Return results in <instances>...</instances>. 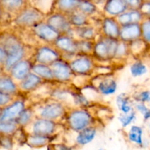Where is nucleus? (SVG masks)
<instances>
[{"label": "nucleus", "mask_w": 150, "mask_h": 150, "mask_svg": "<svg viewBox=\"0 0 150 150\" xmlns=\"http://www.w3.org/2000/svg\"><path fill=\"white\" fill-rule=\"evenodd\" d=\"M64 122L69 130L76 133L95 125V117L88 108H70Z\"/></svg>", "instance_id": "obj_1"}, {"label": "nucleus", "mask_w": 150, "mask_h": 150, "mask_svg": "<svg viewBox=\"0 0 150 150\" xmlns=\"http://www.w3.org/2000/svg\"><path fill=\"white\" fill-rule=\"evenodd\" d=\"M70 108L63 103L49 98L40 103L35 110L36 117L60 123L64 121Z\"/></svg>", "instance_id": "obj_2"}, {"label": "nucleus", "mask_w": 150, "mask_h": 150, "mask_svg": "<svg viewBox=\"0 0 150 150\" xmlns=\"http://www.w3.org/2000/svg\"><path fill=\"white\" fill-rule=\"evenodd\" d=\"M1 47L5 50L7 58L4 64L6 69L10 70L13 66L26 59V48L16 37L7 35L2 39Z\"/></svg>", "instance_id": "obj_3"}, {"label": "nucleus", "mask_w": 150, "mask_h": 150, "mask_svg": "<svg viewBox=\"0 0 150 150\" xmlns=\"http://www.w3.org/2000/svg\"><path fill=\"white\" fill-rule=\"evenodd\" d=\"M120 40L111 39L100 35L95 41L92 57L97 62H111L115 58Z\"/></svg>", "instance_id": "obj_4"}, {"label": "nucleus", "mask_w": 150, "mask_h": 150, "mask_svg": "<svg viewBox=\"0 0 150 150\" xmlns=\"http://www.w3.org/2000/svg\"><path fill=\"white\" fill-rule=\"evenodd\" d=\"M75 76L89 77L94 74L98 62L92 56L78 55L68 61Z\"/></svg>", "instance_id": "obj_5"}, {"label": "nucleus", "mask_w": 150, "mask_h": 150, "mask_svg": "<svg viewBox=\"0 0 150 150\" xmlns=\"http://www.w3.org/2000/svg\"><path fill=\"white\" fill-rule=\"evenodd\" d=\"M63 59L61 53L53 45L39 44L32 53V59L34 63L51 66L56 62Z\"/></svg>", "instance_id": "obj_6"}, {"label": "nucleus", "mask_w": 150, "mask_h": 150, "mask_svg": "<svg viewBox=\"0 0 150 150\" xmlns=\"http://www.w3.org/2000/svg\"><path fill=\"white\" fill-rule=\"evenodd\" d=\"M60 123L36 117L30 125L25 128L27 134L54 137L59 130Z\"/></svg>", "instance_id": "obj_7"}, {"label": "nucleus", "mask_w": 150, "mask_h": 150, "mask_svg": "<svg viewBox=\"0 0 150 150\" xmlns=\"http://www.w3.org/2000/svg\"><path fill=\"white\" fill-rule=\"evenodd\" d=\"M31 32L35 39L40 42V44L48 45H54L57 38L61 35L54 28L48 25L45 21L35 25L31 29Z\"/></svg>", "instance_id": "obj_8"}, {"label": "nucleus", "mask_w": 150, "mask_h": 150, "mask_svg": "<svg viewBox=\"0 0 150 150\" xmlns=\"http://www.w3.org/2000/svg\"><path fill=\"white\" fill-rule=\"evenodd\" d=\"M54 74L55 83L59 84H68L73 81L75 77L68 61L61 59L51 65Z\"/></svg>", "instance_id": "obj_9"}, {"label": "nucleus", "mask_w": 150, "mask_h": 150, "mask_svg": "<svg viewBox=\"0 0 150 150\" xmlns=\"http://www.w3.org/2000/svg\"><path fill=\"white\" fill-rule=\"evenodd\" d=\"M53 45L61 53L64 59H66L67 57L71 59L75 56L78 55L77 39L73 36L60 35Z\"/></svg>", "instance_id": "obj_10"}, {"label": "nucleus", "mask_w": 150, "mask_h": 150, "mask_svg": "<svg viewBox=\"0 0 150 150\" xmlns=\"http://www.w3.org/2000/svg\"><path fill=\"white\" fill-rule=\"evenodd\" d=\"M45 22L61 35L74 37V28L70 24L68 16L66 15L60 13H54L47 18Z\"/></svg>", "instance_id": "obj_11"}, {"label": "nucleus", "mask_w": 150, "mask_h": 150, "mask_svg": "<svg viewBox=\"0 0 150 150\" xmlns=\"http://www.w3.org/2000/svg\"><path fill=\"white\" fill-rule=\"evenodd\" d=\"M44 21L43 14L35 8H29L21 12L16 18V24L21 27L32 29L35 25Z\"/></svg>", "instance_id": "obj_12"}, {"label": "nucleus", "mask_w": 150, "mask_h": 150, "mask_svg": "<svg viewBox=\"0 0 150 150\" xmlns=\"http://www.w3.org/2000/svg\"><path fill=\"white\" fill-rule=\"evenodd\" d=\"M26 106L23 100H16L1 111L0 122H16Z\"/></svg>", "instance_id": "obj_13"}, {"label": "nucleus", "mask_w": 150, "mask_h": 150, "mask_svg": "<svg viewBox=\"0 0 150 150\" xmlns=\"http://www.w3.org/2000/svg\"><path fill=\"white\" fill-rule=\"evenodd\" d=\"M121 26L116 18L106 16L101 22L100 32V35L111 39H120Z\"/></svg>", "instance_id": "obj_14"}, {"label": "nucleus", "mask_w": 150, "mask_h": 150, "mask_svg": "<svg viewBox=\"0 0 150 150\" xmlns=\"http://www.w3.org/2000/svg\"><path fill=\"white\" fill-rule=\"evenodd\" d=\"M100 79L98 82L94 85L98 93L103 96H110L117 92L118 89V83L117 80L113 76L104 75L98 76Z\"/></svg>", "instance_id": "obj_15"}, {"label": "nucleus", "mask_w": 150, "mask_h": 150, "mask_svg": "<svg viewBox=\"0 0 150 150\" xmlns=\"http://www.w3.org/2000/svg\"><path fill=\"white\" fill-rule=\"evenodd\" d=\"M142 38V27L141 23L122 26L120 29V40L126 43H130Z\"/></svg>", "instance_id": "obj_16"}, {"label": "nucleus", "mask_w": 150, "mask_h": 150, "mask_svg": "<svg viewBox=\"0 0 150 150\" xmlns=\"http://www.w3.org/2000/svg\"><path fill=\"white\" fill-rule=\"evenodd\" d=\"M34 62L32 59L26 58L13 66L10 70L12 77L20 83L28 75L32 73V67Z\"/></svg>", "instance_id": "obj_17"}, {"label": "nucleus", "mask_w": 150, "mask_h": 150, "mask_svg": "<svg viewBox=\"0 0 150 150\" xmlns=\"http://www.w3.org/2000/svg\"><path fill=\"white\" fill-rule=\"evenodd\" d=\"M45 83L42 79L32 72L18 83V87L23 92H34Z\"/></svg>", "instance_id": "obj_18"}, {"label": "nucleus", "mask_w": 150, "mask_h": 150, "mask_svg": "<svg viewBox=\"0 0 150 150\" xmlns=\"http://www.w3.org/2000/svg\"><path fill=\"white\" fill-rule=\"evenodd\" d=\"M97 134H98L97 126H90L77 133L75 139V144L77 146H81V147L86 146L95 140Z\"/></svg>", "instance_id": "obj_19"}, {"label": "nucleus", "mask_w": 150, "mask_h": 150, "mask_svg": "<svg viewBox=\"0 0 150 150\" xmlns=\"http://www.w3.org/2000/svg\"><path fill=\"white\" fill-rule=\"evenodd\" d=\"M128 10L124 0H107L104 6V11L109 17L117 18Z\"/></svg>", "instance_id": "obj_20"}, {"label": "nucleus", "mask_w": 150, "mask_h": 150, "mask_svg": "<svg viewBox=\"0 0 150 150\" xmlns=\"http://www.w3.org/2000/svg\"><path fill=\"white\" fill-rule=\"evenodd\" d=\"M116 18L122 26L133 23H141L144 17L139 10H127Z\"/></svg>", "instance_id": "obj_21"}, {"label": "nucleus", "mask_w": 150, "mask_h": 150, "mask_svg": "<svg viewBox=\"0 0 150 150\" xmlns=\"http://www.w3.org/2000/svg\"><path fill=\"white\" fill-rule=\"evenodd\" d=\"M100 35V29H98L92 24L74 29V38L76 39L95 41Z\"/></svg>", "instance_id": "obj_22"}, {"label": "nucleus", "mask_w": 150, "mask_h": 150, "mask_svg": "<svg viewBox=\"0 0 150 150\" xmlns=\"http://www.w3.org/2000/svg\"><path fill=\"white\" fill-rule=\"evenodd\" d=\"M32 72L38 76H39L45 82L55 83L54 74H53L51 66L34 63L32 67Z\"/></svg>", "instance_id": "obj_23"}, {"label": "nucleus", "mask_w": 150, "mask_h": 150, "mask_svg": "<svg viewBox=\"0 0 150 150\" xmlns=\"http://www.w3.org/2000/svg\"><path fill=\"white\" fill-rule=\"evenodd\" d=\"M53 139L54 137L27 134L26 142L29 147L33 149H41L53 143Z\"/></svg>", "instance_id": "obj_24"}, {"label": "nucleus", "mask_w": 150, "mask_h": 150, "mask_svg": "<svg viewBox=\"0 0 150 150\" xmlns=\"http://www.w3.org/2000/svg\"><path fill=\"white\" fill-rule=\"evenodd\" d=\"M127 139L129 142L139 147H143L144 144V130L141 126L133 125L130 126L127 133Z\"/></svg>", "instance_id": "obj_25"}, {"label": "nucleus", "mask_w": 150, "mask_h": 150, "mask_svg": "<svg viewBox=\"0 0 150 150\" xmlns=\"http://www.w3.org/2000/svg\"><path fill=\"white\" fill-rule=\"evenodd\" d=\"M36 117L35 107L26 106V108L21 112L16 120V123L19 127L25 129L30 125Z\"/></svg>", "instance_id": "obj_26"}, {"label": "nucleus", "mask_w": 150, "mask_h": 150, "mask_svg": "<svg viewBox=\"0 0 150 150\" xmlns=\"http://www.w3.org/2000/svg\"><path fill=\"white\" fill-rule=\"evenodd\" d=\"M116 103L121 114H130L135 110L131 98L126 93H121L117 95L116 98Z\"/></svg>", "instance_id": "obj_27"}, {"label": "nucleus", "mask_w": 150, "mask_h": 150, "mask_svg": "<svg viewBox=\"0 0 150 150\" xmlns=\"http://www.w3.org/2000/svg\"><path fill=\"white\" fill-rule=\"evenodd\" d=\"M79 2L80 0H58L57 2L58 13L68 16L78 10Z\"/></svg>", "instance_id": "obj_28"}, {"label": "nucleus", "mask_w": 150, "mask_h": 150, "mask_svg": "<svg viewBox=\"0 0 150 150\" xmlns=\"http://www.w3.org/2000/svg\"><path fill=\"white\" fill-rule=\"evenodd\" d=\"M68 18L70 24L74 29L91 25L89 17L78 10L75 11L74 13L69 15Z\"/></svg>", "instance_id": "obj_29"}, {"label": "nucleus", "mask_w": 150, "mask_h": 150, "mask_svg": "<svg viewBox=\"0 0 150 150\" xmlns=\"http://www.w3.org/2000/svg\"><path fill=\"white\" fill-rule=\"evenodd\" d=\"M18 86L10 78L0 79V92L8 95H16L18 91Z\"/></svg>", "instance_id": "obj_30"}, {"label": "nucleus", "mask_w": 150, "mask_h": 150, "mask_svg": "<svg viewBox=\"0 0 150 150\" xmlns=\"http://www.w3.org/2000/svg\"><path fill=\"white\" fill-rule=\"evenodd\" d=\"M71 95L75 108H88L91 105L90 100L82 92L71 91Z\"/></svg>", "instance_id": "obj_31"}, {"label": "nucleus", "mask_w": 150, "mask_h": 150, "mask_svg": "<svg viewBox=\"0 0 150 150\" xmlns=\"http://www.w3.org/2000/svg\"><path fill=\"white\" fill-rule=\"evenodd\" d=\"M95 41L77 39L78 54L92 56Z\"/></svg>", "instance_id": "obj_32"}, {"label": "nucleus", "mask_w": 150, "mask_h": 150, "mask_svg": "<svg viewBox=\"0 0 150 150\" xmlns=\"http://www.w3.org/2000/svg\"><path fill=\"white\" fill-rule=\"evenodd\" d=\"M130 72L133 77L138 78L144 76L146 73H147L148 68L143 62L137 60L131 64L130 67Z\"/></svg>", "instance_id": "obj_33"}, {"label": "nucleus", "mask_w": 150, "mask_h": 150, "mask_svg": "<svg viewBox=\"0 0 150 150\" xmlns=\"http://www.w3.org/2000/svg\"><path fill=\"white\" fill-rule=\"evenodd\" d=\"M130 55V47L129 44L126 42H122V41H119L118 46H117V51H116L115 58L114 61H122L125 59H127Z\"/></svg>", "instance_id": "obj_34"}, {"label": "nucleus", "mask_w": 150, "mask_h": 150, "mask_svg": "<svg viewBox=\"0 0 150 150\" xmlns=\"http://www.w3.org/2000/svg\"><path fill=\"white\" fill-rule=\"evenodd\" d=\"M78 10L89 17L90 16L96 13L97 7L90 1H80Z\"/></svg>", "instance_id": "obj_35"}, {"label": "nucleus", "mask_w": 150, "mask_h": 150, "mask_svg": "<svg viewBox=\"0 0 150 150\" xmlns=\"http://www.w3.org/2000/svg\"><path fill=\"white\" fill-rule=\"evenodd\" d=\"M136 120V111H133L130 114H120L119 117V121H120V125L123 128H127V127L131 125Z\"/></svg>", "instance_id": "obj_36"}, {"label": "nucleus", "mask_w": 150, "mask_h": 150, "mask_svg": "<svg viewBox=\"0 0 150 150\" xmlns=\"http://www.w3.org/2000/svg\"><path fill=\"white\" fill-rule=\"evenodd\" d=\"M19 128L16 122H0V133L10 135L15 133Z\"/></svg>", "instance_id": "obj_37"}, {"label": "nucleus", "mask_w": 150, "mask_h": 150, "mask_svg": "<svg viewBox=\"0 0 150 150\" xmlns=\"http://www.w3.org/2000/svg\"><path fill=\"white\" fill-rule=\"evenodd\" d=\"M146 45H148L142 39V38L130 42V43H129L130 54H133V55H138V54H139L140 53L143 52V51L145 48V46H146Z\"/></svg>", "instance_id": "obj_38"}, {"label": "nucleus", "mask_w": 150, "mask_h": 150, "mask_svg": "<svg viewBox=\"0 0 150 150\" xmlns=\"http://www.w3.org/2000/svg\"><path fill=\"white\" fill-rule=\"evenodd\" d=\"M1 4L9 11H17L23 5V0H1Z\"/></svg>", "instance_id": "obj_39"}, {"label": "nucleus", "mask_w": 150, "mask_h": 150, "mask_svg": "<svg viewBox=\"0 0 150 150\" xmlns=\"http://www.w3.org/2000/svg\"><path fill=\"white\" fill-rule=\"evenodd\" d=\"M142 27V39L150 45V18H144L141 23Z\"/></svg>", "instance_id": "obj_40"}, {"label": "nucleus", "mask_w": 150, "mask_h": 150, "mask_svg": "<svg viewBox=\"0 0 150 150\" xmlns=\"http://www.w3.org/2000/svg\"><path fill=\"white\" fill-rule=\"evenodd\" d=\"M133 105H134L135 111H138L142 114L144 121L150 120V108L146 104L136 102Z\"/></svg>", "instance_id": "obj_41"}, {"label": "nucleus", "mask_w": 150, "mask_h": 150, "mask_svg": "<svg viewBox=\"0 0 150 150\" xmlns=\"http://www.w3.org/2000/svg\"><path fill=\"white\" fill-rule=\"evenodd\" d=\"M133 100L136 102L145 104L150 103V90H143L136 93L133 96Z\"/></svg>", "instance_id": "obj_42"}, {"label": "nucleus", "mask_w": 150, "mask_h": 150, "mask_svg": "<svg viewBox=\"0 0 150 150\" xmlns=\"http://www.w3.org/2000/svg\"><path fill=\"white\" fill-rule=\"evenodd\" d=\"M128 10H140L144 0H124Z\"/></svg>", "instance_id": "obj_43"}, {"label": "nucleus", "mask_w": 150, "mask_h": 150, "mask_svg": "<svg viewBox=\"0 0 150 150\" xmlns=\"http://www.w3.org/2000/svg\"><path fill=\"white\" fill-rule=\"evenodd\" d=\"M49 147L50 150H73V146L63 142L52 143L49 145Z\"/></svg>", "instance_id": "obj_44"}, {"label": "nucleus", "mask_w": 150, "mask_h": 150, "mask_svg": "<svg viewBox=\"0 0 150 150\" xmlns=\"http://www.w3.org/2000/svg\"><path fill=\"white\" fill-rule=\"evenodd\" d=\"M139 10L144 18H150V1H144Z\"/></svg>", "instance_id": "obj_45"}, {"label": "nucleus", "mask_w": 150, "mask_h": 150, "mask_svg": "<svg viewBox=\"0 0 150 150\" xmlns=\"http://www.w3.org/2000/svg\"><path fill=\"white\" fill-rule=\"evenodd\" d=\"M12 100V98L10 95L0 92V106L9 105Z\"/></svg>", "instance_id": "obj_46"}, {"label": "nucleus", "mask_w": 150, "mask_h": 150, "mask_svg": "<svg viewBox=\"0 0 150 150\" xmlns=\"http://www.w3.org/2000/svg\"><path fill=\"white\" fill-rule=\"evenodd\" d=\"M1 145H2L4 149H10L13 147V142H12V140L10 138L5 136L1 140Z\"/></svg>", "instance_id": "obj_47"}, {"label": "nucleus", "mask_w": 150, "mask_h": 150, "mask_svg": "<svg viewBox=\"0 0 150 150\" xmlns=\"http://www.w3.org/2000/svg\"><path fill=\"white\" fill-rule=\"evenodd\" d=\"M7 58V54L6 53L5 50L0 46V63H4L5 64L6 60Z\"/></svg>", "instance_id": "obj_48"}, {"label": "nucleus", "mask_w": 150, "mask_h": 150, "mask_svg": "<svg viewBox=\"0 0 150 150\" xmlns=\"http://www.w3.org/2000/svg\"><path fill=\"white\" fill-rule=\"evenodd\" d=\"M95 150H107V149H103V148H100V149H95Z\"/></svg>", "instance_id": "obj_49"}, {"label": "nucleus", "mask_w": 150, "mask_h": 150, "mask_svg": "<svg viewBox=\"0 0 150 150\" xmlns=\"http://www.w3.org/2000/svg\"><path fill=\"white\" fill-rule=\"evenodd\" d=\"M80 1H89V0H80Z\"/></svg>", "instance_id": "obj_50"}, {"label": "nucleus", "mask_w": 150, "mask_h": 150, "mask_svg": "<svg viewBox=\"0 0 150 150\" xmlns=\"http://www.w3.org/2000/svg\"><path fill=\"white\" fill-rule=\"evenodd\" d=\"M145 1H150V0H145Z\"/></svg>", "instance_id": "obj_51"}, {"label": "nucleus", "mask_w": 150, "mask_h": 150, "mask_svg": "<svg viewBox=\"0 0 150 150\" xmlns=\"http://www.w3.org/2000/svg\"><path fill=\"white\" fill-rule=\"evenodd\" d=\"M0 13H1V7H0Z\"/></svg>", "instance_id": "obj_52"}, {"label": "nucleus", "mask_w": 150, "mask_h": 150, "mask_svg": "<svg viewBox=\"0 0 150 150\" xmlns=\"http://www.w3.org/2000/svg\"><path fill=\"white\" fill-rule=\"evenodd\" d=\"M0 113H1V111H0Z\"/></svg>", "instance_id": "obj_53"}]
</instances>
